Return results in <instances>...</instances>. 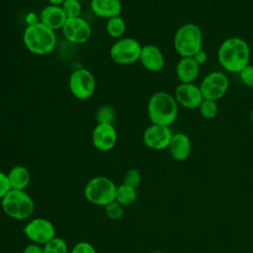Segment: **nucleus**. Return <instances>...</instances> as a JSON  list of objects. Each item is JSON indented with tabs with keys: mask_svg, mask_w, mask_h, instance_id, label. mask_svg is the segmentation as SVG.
Instances as JSON below:
<instances>
[{
	"mask_svg": "<svg viewBox=\"0 0 253 253\" xmlns=\"http://www.w3.org/2000/svg\"><path fill=\"white\" fill-rule=\"evenodd\" d=\"M217 59L223 69L231 73H238L249 64V44L241 38H228L220 43L217 50Z\"/></svg>",
	"mask_w": 253,
	"mask_h": 253,
	"instance_id": "obj_1",
	"label": "nucleus"
},
{
	"mask_svg": "<svg viewBox=\"0 0 253 253\" xmlns=\"http://www.w3.org/2000/svg\"><path fill=\"white\" fill-rule=\"evenodd\" d=\"M179 105L174 96L165 92H155L148 101L147 115L154 125L170 126L177 119Z\"/></svg>",
	"mask_w": 253,
	"mask_h": 253,
	"instance_id": "obj_2",
	"label": "nucleus"
},
{
	"mask_svg": "<svg viewBox=\"0 0 253 253\" xmlns=\"http://www.w3.org/2000/svg\"><path fill=\"white\" fill-rule=\"evenodd\" d=\"M26 48L36 55L51 53L56 45L55 32L41 22L27 26L23 34Z\"/></svg>",
	"mask_w": 253,
	"mask_h": 253,
	"instance_id": "obj_3",
	"label": "nucleus"
},
{
	"mask_svg": "<svg viewBox=\"0 0 253 253\" xmlns=\"http://www.w3.org/2000/svg\"><path fill=\"white\" fill-rule=\"evenodd\" d=\"M1 208L9 217L26 220L34 213L35 203L26 191L11 189L1 200Z\"/></svg>",
	"mask_w": 253,
	"mask_h": 253,
	"instance_id": "obj_4",
	"label": "nucleus"
},
{
	"mask_svg": "<svg viewBox=\"0 0 253 253\" xmlns=\"http://www.w3.org/2000/svg\"><path fill=\"white\" fill-rule=\"evenodd\" d=\"M173 45L181 57L193 56L203 46V33L193 23L182 25L175 33Z\"/></svg>",
	"mask_w": 253,
	"mask_h": 253,
	"instance_id": "obj_5",
	"label": "nucleus"
},
{
	"mask_svg": "<svg viewBox=\"0 0 253 253\" xmlns=\"http://www.w3.org/2000/svg\"><path fill=\"white\" fill-rule=\"evenodd\" d=\"M117 186L108 177L97 176L90 179L84 187L85 199L95 205L105 207L115 201Z\"/></svg>",
	"mask_w": 253,
	"mask_h": 253,
	"instance_id": "obj_6",
	"label": "nucleus"
},
{
	"mask_svg": "<svg viewBox=\"0 0 253 253\" xmlns=\"http://www.w3.org/2000/svg\"><path fill=\"white\" fill-rule=\"evenodd\" d=\"M141 48L142 45L135 39L123 37L111 46L110 57L117 64H132L139 60Z\"/></svg>",
	"mask_w": 253,
	"mask_h": 253,
	"instance_id": "obj_7",
	"label": "nucleus"
},
{
	"mask_svg": "<svg viewBox=\"0 0 253 253\" xmlns=\"http://www.w3.org/2000/svg\"><path fill=\"white\" fill-rule=\"evenodd\" d=\"M71 94L78 100H87L96 90V80L92 72L86 68L73 70L68 79Z\"/></svg>",
	"mask_w": 253,
	"mask_h": 253,
	"instance_id": "obj_8",
	"label": "nucleus"
},
{
	"mask_svg": "<svg viewBox=\"0 0 253 253\" xmlns=\"http://www.w3.org/2000/svg\"><path fill=\"white\" fill-rule=\"evenodd\" d=\"M23 233L32 243L44 245L55 237V227L50 220L43 217H36L26 223Z\"/></svg>",
	"mask_w": 253,
	"mask_h": 253,
	"instance_id": "obj_9",
	"label": "nucleus"
},
{
	"mask_svg": "<svg viewBox=\"0 0 253 253\" xmlns=\"http://www.w3.org/2000/svg\"><path fill=\"white\" fill-rule=\"evenodd\" d=\"M229 81L227 76L221 71H212L206 75L200 84V89L204 99L217 101L227 92Z\"/></svg>",
	"mask_w": 253,
	"mask_h": 253,
	"instance_id": "obj_10",
	"label": "nucleus"
},
{
	"mask_svg": "<svg viewBox=\"0 0 253 253\" xmlns=\"http://www.w3.org/2000/svg\"><path fill=\"white\" fill-rule=\"evenodd\" d=\"M61 31L65 40L78 44L87 42L92 35L90 24L82 17L68 18Z\"/></svg>",
	"mask_w": 253,
	"mask_h": 253,
	"instance_id": "obj_11",
	"label": "nucleus"
},
{
	"mask_svg": "<svg viewBox=\"0 0 253 253\" xmlns=\"http://www.w3.org/2000/svg\"><path fill=\"white\" fill-rule=\"evenodd\" d=\"M170 126L151 124L145 128L142 140L146 147L153 150H163L168 148L173 136Z\"/></svg>",
	"mask_w": 253,
	"mask_h": 253,
	"instance_id": "obj_12",
	"label": "nucleus"
},
{
	"mask_svg": "<svg viewBox=\"0 0 253 253\" xmlns=\"http://www.w3.org/2000/svg\"><path fill=\"white\" fill-rule=\"evenodd\" d=\"M91 139L96 149L107 152L116 146L118 133L112 124H97L92 131Z\"/></svg>",
	"mask_w": 253,
	"mask_h": 253,
	"instance_id": "obj_13",
	"label": "nucleus"
},
{
	"mask_svg": "<svg viewBox=\"0 0 253 253\" xmlns=\"http://www.w3.org/2000/svg\"><path fill=\"white\" fill-rule=\"evenodd\" d=\"M174 97L178 105L190 110L198 109L204 100L200 86L195 83H180L176 87Z\"/></svg>",
	"mask_w": 253,
	"mask_h": 253,
	"instance_id": "obj_14",
	"label": "nucleus"
},
{
	"mask_svg": "<svg viewBox=\"0 0 253 253\" xmlns=\"http://www.w3.org/2000/svg\"><path fill=\"white\" fill-rule=\"evenodd\" d=\"M138 61L146 70L151 72H159L165 65V58L161 49L150 43L142 45Z\"/></svg>",
	"mask_w": 253,
	"mask_h": 253,
	"instance_id": "obj_15",
	"label": "nucleus"
},
{
	"mask_svg": "<svg viewBox=\"0 0 253 253\" xmlns=\"http://www.w3.org/2000/svg\"><path fill=\"white\" fill-rule=\"evenodd\" d=\"M66 20L67 17L65 16L61 6L51 4L45 6L39 16V21L54 32L61 30Z\"/></svg>",
	"mask_w": 253,
	"mask_h": 253,
	"instance_id": "obj_16",
	"label": "nucleus"
},
{
	"mask_svg": "<svg viewBox=\"0 0 253 253\" xmlns=\"http://www.w3.org/2000/svg\"><path fill=\"white\" fill-rule=\"evenodd\" d=\"M191 147L190 137L184 132H177L173 134L167 149L174 160L184 161L190 156Z\"/></svg>",
	"mask_w": 253,
	"mask_h": 253,
	"instance_id": "obj_17",
	"label": "nucleus"
},
{
	"mask_svg": "<svg viewBox=\"0 0 253 253\" xmlns=\"http://www.w3.org/2000/svg\"><path fill=\"white\" fill-rule=\"evenodd\" d=\"M200 73V65L192 57H181L176 65V75L181 83H194Z\"/></svg>",
	"mask_w": 253,
	"mask_h": 253,
	"instance_id": "obj_18",
	"label": "nucleus"
},
{
	"mask_svg": "<svg viewBox=\"0 0 253 253\" xmlns=\"http://www.w3.org/2000/svg\"><path fill=\"white\" fill-rule=\"evenodd\" d=\"M90 8L94 15L108 20L121 15L122 3L120 0H91Z\"/></svg>",
	"mask_w": 253,
	"mask_h": 253,
	"instance_id": "obj_19",
	"label": "nucleus"
},
{
	"mask_svg": "<svg viewBox=\"0 0 253 253\" xmlns=\"http://www.w3.org/2000/svg\"><path fill=\"white\" fill-rule=\"evenodd\" d=\"M8 180L10 187L13 190H24L31 182V174L27 167L23 165L14 166L8 173Z\"/></svg>",
	"mask_w": 253,
	"mask_h": 253,
	"instance_id": "obj_20",
	"label": "nucleus"
},
{
	"mask_svg": "<svg viewBox=\"0 0 253 253\" xmlns=\"http://www.w3.org/2000/svg\"><path fill=\"white\" fill-rule=\"evenodd\" d=\"M136 199H137L136 189H134L130 186H127L124 183L117 186L115 200L118 203H120L123 207L130 206L131 204H133L136 201Z\"/></svg>",
	"mask_w": 253,
	"mask_h": 253,
	"instance_id": "obj_21",
	"label": "nucleus"
},
{
	"mask_svg": "<svg viewBox=\"0 0 253 253\" xmlns=\"http://www.w3.org/2000/svg\"><path fill=\"white\" fill-rule=\"evenodd\" d=\"M126 30V25L124 18L120 16L108 19L106 22V32L107 34L116 40L124 37Z\"/></svg>",
	"mask_w": 253,
	"mask_h": 253,
	"instance_id": "obj_22",
	"label": "nucleus"
},
{
	"mask_svg": "<svg viewBox=\"0 0 253 253\" xmlns=\"http://www.w3.org/2000/svg\"><path fill=\"white\" fill-rule=\"evenodd\" d=\"M199 111L201 116L204 119L207 120H211L213 118H215V116L217 115L218 112V105L216 101L213 100H208V99H204L202 101V103L199 106Z\"/></svg>",
	"mask_w": 253,
	"mask_h": 253,
	"instance_id": "obj_23",
	"label": "nucleus"
},
{
	"mask_svg": "<svg viewBox=\"0 0 253 253\" xmlns=\"http://www.w3.org/2000/svg\"><path fill=\"white\" fill-rule=\"evenodd\" d=\"M43 253H68V246L64 239L54 237L42 245Z\"/></svg>",
	"mask_w": 253,
	"mask_h": 253,
	"instance_id": "obj_24",
	"label": "nucleus"
},
{
	"mask_svg": "<svg viewBox=\"0 0 253 253\" xmlns=\"http://www.w3.org/2000/svg\"><path fill=\"white\" fill-rule=\"evenodd\" d=\"M61 8L68 18H76L80 17L82 11V5L79 0H65L61 5Z\"/></svg>",
	"mask_w": 253,
	"mask_h": 253,
	"instance_id": "obj_25",
	"label": "nucleus"
},
{
	"mask_svg": "<svg viewBox=\"0 0 253 253\" xmlns=\"http://www.w3.org/2000/svg\"><path fill=\"white\" fill-rule=\"evenodd\" d=\"M97 124H112L116 120V114L113 108L110 106H102L97 110L96 113Z\"/></svg>",
	"mask_w": 253,
	"mask_h": 253,
	"instance_id": "obj_26",
	"label": "nucleus"
},
{
	"mask_svg": "<svg viewBox=\"0 0 253 253\" xmlns=\"http://www.w3.org/2000/svg\"><path fill=\"white\" fill-rule=\"evenodd\" d=\"M107 216L112 220H118L124 215V207L116 200L104 207Z\"/></svg>",
	"mask_w": 253,
	"mask_h": 253,
	"instance_id": "obj_27",
	"label": "nucleus"
},
{
	"mask_svg": "<svg viewBox=\"0 0 253 253\" xmlns=\"http://www.w3.org/2000/svg\"><path fill=\"white\" fill-rule=\"evenodd\" d=\"M140 182H141V175H140L139 171L134 168L128 169L126 172L124 179H123L124 184L130 186L134 189H137V187L140 185Z\"/></svg>",
	"mask_w": 253,
	"mask_h": 253,
	"instance_id": "obj_28",
	"label": "nucleus"
},
{
	"mask_svg": "<svg viewBox=\"0 0 253 253\" xmlns=\"http://www.w3.org/2000/svg\"><path fill=\"white\" fill-rule=\"evenodd\" d=\"M238 74L241 82L244 85L253 88V65H251L250 63L247 64L238 72Z\"/></svg>",
	"mask_w": 253,
	"mask_h": 253,
	"instance_id": "obj_29",
	"label": "nucleus"
},
{
	"mask_svg": "<svg viewBox=\"0 0 253 253\" xmlns=\"http://www.w3.org/2000/svg\"><path fill=\"white\" fill-rule=\"evenodd\" d=\"M70 253H97L95 247L87 241L77 242L71 249Z\"/></svg>",
	"mask_w": 253,
	"mask_h": 253,
	"instance_id": "obj_30",
	"label": "nucleus"
},
{
	"mask_svg": "<svg viewBox=\"0 0 253 253\" xmlns=\"http://www.w3.org/2000/svg\"><path fill=\"white\" fill-rule=\"evenodd\" d=\"M11 190L8 176L6 173L0 171V201L5 197V195Z\"/></svg>",
	"mask_w": 253,
	"mask_h": 253,
	"instance_id": "obj_31",
	"label": "nucleus"
},
{
	"mask_svg": "<svg viewBox=\"0 0 253 253\" xmlns=\"http://www.w3.org/2000/svg\"><path fill=\"white\" fill-rule=\"evenodd\" d=\"M22 253H43L42 245L37 243H30L24 249Z\"/></svg>",
	"mask_w": 253,
	"mask_h": 253,
	"instance_id": "obj_32",
	"label": "nucleus"
},
{
	"mask_svg": "<svg viewBox=\"0 0 253 253\" xmlns=\"http://www.w3.org/2000/svg\"><path fill=\"white\" fill-rule=\"evenodd\" d=\"M192 57L197 61V63H198L200 66H201L202 64L206 63L207 60H208V54H207V52H206L203 48L200 49L199 51H197Z\"/></svg>",
	"mask_w": 253,
	"mask_h": 253,
	"instance_id": "obj_33",
	"label": "nucleus"
},
{
	"mask_svg": "<svg viewBox=\"0 0 253 253\" xmlns=\"http://www.w3.org/2000/svg\"><path fill=\"white\" fill-rule=\"evenodd\" d=\"M49 4L51 5H57V6H60L65 0H47Z\"/></svg>",
	"mask_w": 253,
	"mask_h": 253,
	"instance_id": "obj_34",
	"label": "nucleus"
},
{
	"mask_svg": "<svg viewBox=\"0 0 253 253\" xmlns=\"http://www.w3.org/2000/svg\"><path fill=\"white\" fill-rule=\"evenodd\" d=\"M150 253H164V252H162V251H158V250H156V251H152V252H150Z\"/></svg>",
	"mask_w": 253,
	"mask_h": 253,
	"instance_id": "obj_35",
	"label": "nucleus"
},
{
	"mask_svg": "<svg viewBox=\"0 0 253 253\" xmlns=\"http://www.w3.org/2000/svg\"><path fill=\"white\" fill-rule=\"evenodd\" d=\"M251 121H252V124H253V110L251 112Z\"/></svg>",
	"mask_w": 253,
	"mask_h": 253,
	"instance_id": "obj_36",
	"label": "nucleus"
}]
</instances>
